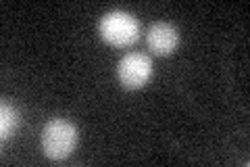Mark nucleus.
I'll return each instance as SVG.
<instances>
[{
  "instance_id": "f257e3e1",
  "label": "nucleus",
  "mask_w": 250,
  "mask_h": 167,
  "mask_svg": "<svg viewBox=\"0 0 250 167\" xmlns=\"http://www.w3.org/2000/svg\"><path fill=\"white\" fill-rule=\"evenodd\" d=\"M77 136V125L69 119H50L42 130V153L52 161H62L75 150Z\"/></svg>"
},
{
  "instance_id": "f03ea898",
  "label": "nucleus",
  "mask_w": 250,
  "mask_h": 167,
  "mask_svg": "<svg viewBox=\"0 0 250 167\" xmlns=\"http://www.w3.org/2000/svg\"><path fill=\"white\" fill-rule=\"evenodd\" d=\"M100 36L106 44L115 46V48H125V46H131L140 40L142 34V27H140V21L134 15L125 13V11H111L106 13L103 19H100Z\"/></svg>"
},
{
  "instance_id": "7ed1b4c3",
  "label": "nucleus",
  "mask_w": 250,
  "mask_h": 167,
  "mask_svg": "<svg viewBox=\"0 0 250 167\" xmlns=\"http://www.w3.org/2000/svg\"><path fill=\"white\" fill-rule=\"evenodd\" d=\"M117 75H119V82L123 84V88L140 90L148 84V79L152 75V61L144 52H127L119 61Z\"/></svg>"
},
{
  "instance_id": "20e7f679",
  "label": "nucleus",
  "mask_w": 250,
  "mask_h": 167,
  "mask_svg": "<svg viewBox=\"0 0 250 167\" xmlns=\"http://www.w3.org/2000/svg\"><path fill=\"white\" fill-rule=\"evenodd\" d=\"M179 44V31L175 25L171 23H165V21H159L148 29L146 34V46L148 50L159 54V57H167L171 54Z\"/></svg>"
},
{
  "instance_id": "39448f33",
  "label": "nucleus",
  "mask_w": 250,
  "mask_h": 167,
  "mask_svg": "<svg viewBox=\"0 0 250 167\" xmlns=\"http://www.w3.org/2000/svg\"><path fill=\"white\" fill-rule=\"evenodd\" d=\"M19 128V111L15 109L11 102H2L0 105V138L9 140Z\"/></svg>"
}]
</instances>
